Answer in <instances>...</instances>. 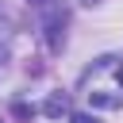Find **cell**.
<instances>
[{
  "label": "cell",
  "mask_w": 123,
  "mask_h": 123,
  "mask_svg": "<svg viewBox=\"0 0 123 123\" xmlns=\"http://www.w3.org/2000/svg\"><path fill=\"white\" fill-rule=\"evenodd\" d=\"M69 123H100V119H96V115H88V111H73V115H69Z\"/></svg>",
  "instance_id": "3957f363"
},
{
  "label": "cell",
  "mask_w": 123,
  "mask_h": 123,
  "mask_svg": "<svg viewBox=\"0 0 123 123\" xmlns=\"http://www.w3.org/2000/svg\"><path fill=\"white\" fill-rule=\"evenodd\" d=\"M81 4H88V8H92V4H96V0H81Z\"/></svg>",
  "instance_id": "277c9868"
},
{
  "label": "cell",
  "mask_w": 123,
  "mask_h": 123,
  "mask_svg": "<svg viewBox=\"0 0 123 123\" xmlns=\"http://www.w3.org/2000/svg\"><path fill=\"white\" fill-rule=\"evenodd\" d=\"M69 104H65V96H50V104H46V115H62Z\"/></svg>",
  "instance_id": "7a4b0ae2"
},
{
  "label": "cell",
  "mask_w": 123,
  "mask_h": 123,
  "mask_svg": "<svg viewBox=\"0 0 123 123\" xmlns=\"http://www.w3.org/2000/svg\"><path fill=\"white\" fill-rule=\"evenodd\" d=\"M31 4H35V12H38L46 46H50V50H62V46H65V23H69L65 0H31Z\"/></svg>",
  "instance_id": "6da1fadb"
}]
</instances>
